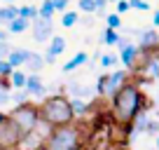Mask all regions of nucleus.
<instances>
[{
  "label": "nucleus",
  "instance_id": "obj_1",
  "mask_svg": "<svg viewBox=\"0 0 159 150\" xmlns=\"http://www.w3.org/2000/svg\"><path fill=\"white\" fill-rule=\"evenodd\" d=\"M112 110L119 124H131L136 113L140 110V89L134 82H124L112 96Z\"/></svg>",
  "mask_w": 159,
  "mask_h": 150
},
{
  "label": "nucleus",
  "instance_id": "obj_2",
  "mask_svg": "<svg viewBox=\"0 0 159 150\" xmlns=\"http://www.w3.org/2000/svg\"><path fill=\"white\" fill-rule=\"evenodd\" d=\"M38 113H40V120L47 122L52 129H54V127L73 124V120H75L73 110H70V101H68V96H63V94L47 96V99L38 105Z\"/></svg>",
  "mask_w": 159,
  "mask_h": 150
},
{
  "label": "nucleus",
  "instance_id": "obj_3",
  "mask_svg": "<svg viewBox=\"0 0 159 150\" xmlns=\"http://www.w3.org/2000/svg\"><path fill=\"white\" fill-rule=\"evenodd\" d=\"M80 148V129L73 124L56 127L45 138L42 150H77Z\"/></svg>",
  "mask_w": 159,
  "mask_h": 150
},
{
  "label": "nucleus",
  "instance_id": "obj_4",
  "mask_svg": "<svg viewBox=\"0 0 159 150\" xmlns=\"http://www.w3.org/2000/svg\"><path fill=\"white\" fill-rule=\"evenodd\" d=\"M7 117L19 127L21 136H24V134H28V131H33V127L38 124V120H40V113H38V105L24 103V105H16Z\"/></svg>",
  "mask_w": 159,
  "mask_h": 150
},
{
  "label": "nucleus",
  "instance_id": "obj_5",
  "mask_svg": "<svg viewBox=\"0 0 159 150\" xmlns=\"http://www.w3.org/2000/svg\"><path fill=\"white\" fill-rule=\"evenodd\" d=\"M21 141V131L10 117L5 115V120L0 122V150H12L16 148Z\"/></svg>",
  "mask_w": 159,
  "mask_h": 150
},
{
  "label": "nucleus",
  "instance_id": "obj_6",
  "mask_svg": "<svg viewBox=\"0 0 159 150\" xmlns=\"http://www.w3.org/2000/svg\"><path fill=\"white\" fill-rule=\"evenodd\" d=\"M54 35V26H52V19H33V40L35 42H47L52 40Z\"/></svg>",
  "mask_w": 159,
  "mask_h": 150
},
{
  "label": "nucleus",
  "instance_id": "obj_7",
  "mask_svg": "<svg viewBox=\"0 0 159 150\" xmlns=\"http://www.w3.org/2000/svg\"><path fill=\"white\" fill-rule=\"evenodd\" d=\"M24 91H26L28 96H45V94H47V87H45V82H42V77H40V75L30 73V75H26Z\"/></svg>",
  "mask_w": 159,
  "mask_h": 150
},
{
  "label": "nucleus",
  "instance_id": "obj_8",
  "mask_svg": "<svg viewBox=\"0 0 159 150\" xmlns=\"http://www.w3.org/2000/svg\"><path fill=\"white\" fill-rule=\"evenodd\" d=\"M157 45H159L157 30L148 28V30L140 33V45H136V47H138V52H154V49H157Z\"/></svg>",
  "mask_w": 159,
  "mask_h": 150
},
{
  "label": "nucleus",
  "instance_id": "obj_9",
  "mask_svg": "<svg viewBox=\"0 0 159 150\" xmlns=\"http://www.w3.org/2000/svg\"><path fill=\"white\" fill-rule=\"evenodd\" d=\"M126 82V73L124 70H115L108 73V87H105V96H115V91Z\"/></svg>",
  "mask_w": 159,
  "mask_h": 150
},
{
  "label": "nucleus",
  "instance_id": "obj_10",
  "mask_svg": "<svg viewBox=\"0 0 159 150\" xmlns=\"http://www.w3.org/2000/svg\"><path fill=\"white\" fill-rule=\"evenodd\" d=\"M68 91L73 94V99H80V101H87L91 94H94V89H91V87H87V85L82 87L80 82H68Z\"/></svg>",
  "mask_w": 159,
  "mask_h": 150
},
{
  "label": "nucleus",
  "instance_id": "obj_11",
  "mask_svg": "<svg viewBox=\"0 0 159 150\" xmlns=\"http://www.w3.org/2000/svg\"><path fill=\"white\" fill-rule=\"evenodd\" d=\"M61 52H66V38H59V35H52L49 47H47V54H45V56H52V59H56V56H59Z\"/></svg>",
  "mask_w": 159,
  "mask_h": 150
},
{
  "label": "nucleus",
  "instance_id": "obj_12",
  "mask_svg": "<svg viewBox=\"0 0 159 150\" xmlns=\"http://www.w3.org/2000/svg\"><path fill=\"white\" fill-rule=\"evenodd\" d=\"M26 56H28V49H12L10 54H7V63H10V68L12 70H16L19 66H24V61H26Z\"/></svg>",
  "mask_w": 159,
  "mask_h": 150
},
{
  "label": "nucleus",
  "instance_id": "obj_13",
  "mask_svg": "<svg viewBox=\"0 0 159 150\" xmlns=\"http://www.w3.org/2000/svg\"><path fill=\"white\" fill-rule=\"evenodd\" d=\"M24 66L30 70V73L38 75L40 70H42V66H45V61H42V54H35V52H28V56H26Z\"/></svg>",
  "mask_w": 159,
  "mask_h": 150
},
{
  "label": "nucleus",
  "instance_id": "obj_14",
  "mask_svg": "<svg viewBox=\"0 0 159 150\" xmlns=\"http://www.w3.org/2000/svg\"><path fill=\"white\" fill-rule=\"evenodd\" d=\"M16 16H19V7L12 2V5H5V7H0V24H10V21H14Z\"/></svg>",
  "mask_w": 159,
  "mask_h": 150
},
{
  "label": "nucleus",
  "instance_id": "obj_15",
  "mask_svg": "<svg viewBox=\"0 0 159 150\" xmlns=\"http://www.w3.org/2000/svg\"><path fill=\"white\" fill-rule=\"evenodd\" d=\"M87 61H89L87 52H77V54H75L70 61H66V63H63V73H70V70L80 68V66H82V63H87Z\"/></svg>",
  "mask_w": 159,
  "mask_h": 150
},
{
  "label": "nucleus",
  "instance_id": "obj_16",
  "mask_svg": "<svg viewBox=\"0 0 159 150\" xmlns=\"http://www.w3.org/2000/svg\"><path fill=\"white\" fill-rule=\"evenodd\" d=\"M119 56H122V63H124L126 68H131V66L136 63V56H138V47L136 45H126Z\"/></svg>",
  "mask_w": 159,
  "mask_h": 150
},
{
  "label": "nucleus",
  "instance_id": "obj_17",
  "mask_svg": "<svg viewBox=\"0 0 159 150\" xmlns=\"http://www.w3.org/2000/svg\"><path fill=\"white\" fill-rule=\"evenodd\" d=\"M70 101V110H73V117H84L87 110H89V103L80 99H68Z\"/></svg>",
  "mask_w": 159,
  "mask_h": 150
},
{
  "label": "nucleus",
  "instance_id": "obj_18",
  "mask_svg": "<svg viewBox=\"0 0 159 150\" xmlns=\"http://www.w3.org/2000/svg\"><path fill=\"white\" fill-rule=\"evenodd\" d=\"M148 120H150L148 113L138 110V113H136V117L131 120V122H134V131H131V134H143V131H145V124H148Z\"/></svg>",
  "mask_w": 159,
  "mask_h": 150
},
{
  "label": "nucleus",
  "instance_id": "obj_19",
  "mask_svg": "<svg viewBox=\"0 0 159 150\" xmlns=\"http://www.w3.org/2000/svg\"><path fill=\"white\" fill-rule=\"evenodd\" d=\"M24 30H28V21L21 19V16H16L14 21L7 24V33H24Z\"/></svg>",
  "mask_w": 159,
  "mask_h": 150
},
{
  "label": "nucleus",
  "instance_id": "obj_20",
  "mask_svg": "<svg viewBox=\"0 0 159 150\" xmlns=\"http://www.w3.org/2000/svg\"><path fill=\"white\" fill-rule=\"evenodd\" d=\"M145 73H148V77H157V75H159V56H154V52H152V56L148 59Z\"/></svg>",
  "mask_w": 159,
  "mask_h": 150
},
{
  "label": "nucleus",
  "instance_id": "obj_21",
  "mask_svg": "<svg viewBox=\"0 0 159 150\" xmlns=\"http://www.w3.org/2000/svg\"><path fill=\"white\" fill-rule=\"evenodd\" d=\"M19 16H21V19H26V21L38 19V7H35V5H24V7H19Z\"/></svg>",
  "mask_w": 159,
  "mask_h": 150
},
{
  "label": "nucleus",
  "instance_id": "obj_22",
  "mask_svg": "<svg viewBox=\"0 0 159 150\" xmlns=\"http://www.w3.org/2000/svg\"><path fill=\"white\" fill-rule=\"evenodd\" d=\"M52 14H54L52 0H42V5L38 7V16H40V19H52Z\"/></svg>",
  "mask_w": 159,
  "mask_h": 150
},
{
  "label": "nucleus",
  "instance_id": "obj_23",
  "mask_svg": "<svg viewBox=\"0 0 159 150\" xmlns=\"http://www.w3.org/2000/svg\"><path fill=\"white\" fill-rule=\"evenodd\" d=\"M12 87H16V89H24V82H26V73L24 70H12Z\"/></svg>",
  "mask_w": 159,
  "mask_h": 150
},
{
  "label": "nucleus",
  "instance_id": "obj_24",
  "mask_svg": "<svg viewBox=\"0 0 159 150\" xmlns=\"http://www.w3.org/2000/svg\"><path fill=\"white\" fill-rule=\"evenodd\" d=\"M77 19H80L77 12H68V10H66V12H63V16H61V24H63L66 28H70V26L77 24Z\"/></svg>",
  "mask_w": 159,
  "mask_h": 150
},
{
  "label": "nucleus",
  "instance_id": "obj_25",
  "mask_svg": "<svg viewBox=\"0 0 159 150\" xmlns=\"http://www.w3.org/2000/svg\"><path fill=\"white\" fill-rule=\"evenodd\" d=\"M10 101H14L16 105H24V103H28V94L24 89H16L14 94H10Z\"/></svg>",
  "mask_w": 159,
  "mask_h": 150
},
{
  "label": "nucleus",
  "instance_id": "obj_26",
  "mask_svg": "<svg viewBox=\"0 0 159 150\" xmlns=\"http://www.w3.org/2000/svg\"><path fill=\"white\" fill-rule=\"evenodd\" d=\"M77 7H80V12H84V14H91V12H96L94 0H77Z\"/></svg>",
  "mask_w": 159,
  "mask_h": 150
},
{
  "label": "nucleus",
  "instance_id": "obj_27",
  "mask_svg": "<svg viewBox=\"0 0 159 150\" xmlns=\"http://www.w3.org/2000/svg\"><path fill=\"white\" fill-rule=\"evenodd\" d=\"M117 40H119L117 30H112V28H105V33H103V42H105V45H117Z\"/></svg>",
  "mask_w": 159,
  "mask_h": 150
},
{
  "label": "nucleus",
  "instance_id": "obj_28",
  "mask_svg": "<svg viewBox=\"0 0 159 150\" xmlns=\"http://www.w3.org/2000/svg\"><path fill=\"white\" fill-rule=\"evenodd\" d=\"M105 87H108V73H103V75H98V82H96V94H101V96H105Z\"/></svg>",
  "mask_w": 159,
  "mask_h": 150
},
{
  "label": "nucleus",
  "instance_id": "obj_29",
  "mask_svg": "<svg viewBox=\"0 0 159 150\" xmlns=\"http://www.w3.org/2000/svg\"><path fill=\"white\" fill-rule=\"evenodd\" d=\"M115 63H119V56L117 54H103V56H101V66H103V68L115 66Z\"/></svg>",
  "mask_w": 159,
  "mask_h": 150
},
{
  "label": "nucleus",
  "instance_id": "obj_30",
  "mask_svg": "<svg viewBox=\"0 0 159 150\" xmlns=\"http://www.w3.org/2000/svg\"><path fill=\"white\" fill-rule=\"evenodd\" d=\"M105 21H108V28H112V30H117L119 26H122L119 14H108V16H105Z\"/></svg>",
  "mask_w": 159,
  "mask_h": 150
},
{
  "label": "nucleus",
  "instance_id": "obj_31",
  "mask_svg": "<svg viewBox=\"0 0 159 150\" xmlns=\"http://www.w3.org/2000/svg\"><path fill=\"white\" fill-rule=\"evenodd\" d=\"M7 103H10V85H2L0 87V108Z\"/></svg>",
  "mask_w": 159,
  "mask_h": 150
},
{
  "label": "nucleus",
  "instance_id": "obj_32",
  "mask_svg": "<svg viewBox=\"0 0 159 150\" xmlns=\"http://www.w3.org/2000/svg\"><path fill=\"white\" fill-rule=\"evenodd\" d=\"M157 131H159L157 120H148V124H145V131H143V134H148V136H157Z\"/></svg>",
  "mask_w": 159,
  "mask_h": 150
},
{
  "label": "nucleus",
  "instance_id": "obj_33",
  "mask_svg": "<svg viewBox=\"0 0 159 150\" xmlns=\"http://www.w3.org/2000/svg\"><path fill=\"white\" fill-rule=\"evenodd\" d=\"M129 10H140V12H145V10H150V5H148V2H143V0H129Z\"/></svg>",
  "mask_w": 159,
  "mask_h": 150
},
{
  "label": "nucleus",
  "instance_id": "obj_34",
  "mask_svg": "<svg viewBox=\"0 0 159 150\" xmlns=\"http://www.w3.org/2000/svg\"><path fill=\"white\" fill-rule=\"evenodd\" d=\"M52 7H54V12H66L68 10V0H52Z\"/></svg>",
  "mask_w": 159,
  "mask_h": 150
},
{
  "label": "nucleus",
  "instance_id": "obj_35",
  "mask_svg": "<svg viewBox=\"0 0 159 150\" xmlns=\"http://www.w3.org/2000/svg\"><path fill=\"white\" fill-rule=\"evenodd\" d=\"M12 52V47H10V42H2L0 40V59H7V54Z\"/></svg>",
  "mask_w": 159,
  "mask_h": 150
},
{
  "label": "nucleus",
  "instance_id": "obj_36",
  "mask_svg": "<svg viewBox=\"0 0 159 150\" xmlns=\"http://www.w3.org/2000/svg\"><path fill=\"white\" fill-rule=\"evenodd\" d=\"M115 5H117V14H124V12L129 10V0H117Z\"/></svg>",
  "mask_w": 159,
  "mask_h": 150
},
{
  "label": "nucleus",
  "instance_id": "obj_37",
  "mask_svg": "<svg viewBox=\"0 0 159 150\" xmlns=\"http://www.w3.org/2000/svg\"><path fill=\"white\" fill-rule=\"evenodd\" d=\"M12 73V68H10V63H7L5 59H0V75H10Z\"/></svg>",
  "mask_w": 159,
  "mask_h": 150
},
{
  "label": "nucleus",
  "instance_id": "obj_38",
  "mask_svg": "<svg viewBox=\"0 0 159 150\" xmlns=\"http://www.w3.org/2000/svg\"><path fill=\"white\" fill-rule=\"evenodd\" d=\"M126 45H131V42H129V40H126V38H119V40H117V47H119V52L124 49V47H126Z\"/></svg>",
  "mask_w": 159,
  "mask_h": 150
},
{
  "label": "nucleus",
  "instance_id": "obj_39",
  "mask_svg": "<svg viewBox=\"0 0 159 150\" xmlns=\"http://www.w3.org/2000/svg\"><path fill=\"white\" fill-rule=\"evenodd\" d=\"M96 10H105V5H108V0H94Z\"/></svg>",
  "mask_w": 159,
  "mask_h": 150
},
{
  "label": "nucleus",
  "instance_id": "obj_40",
  "mask_svg": "<svg viewBox=\"0 0 159 150\" xmlns=\"http://www.w3.org/2000/svg\"><path fill=\"white\" fill-rule=\"evenodd\" d=\"M2 120H5V113H2V110H0V122H2Z\"/></svg>",
  "mask_w": 159,
  "mask_h": 150
},
{
  "label": "nucleus",
  "instance_id": "obj_41",
  "mask_svg": "<svg viewBox=\"0 0 159 150\" xmlns=\"http://www.w3.org/2000/svg\"><path fill=\"white\" fill-rule=\"evenodd\" d=\"M5 2H7V5H12V0H5Z\"/></svg>",
  "mask_w": 159,
  "mask_h": 150
},
{
  "label": "nucleus",
  "instance_id": "obj_42",
  "mask_svg": "<svg viewBox=\"0 0 159 150\" xmlns=\"http://www.w3.org/2000/svg\"><path fill=\"white\" fill-rule=\"evenodd\" d=\"M112 2H117V0H112Z\"/></svg>",
  "mask_w": 159,
  "mask_h": 150
}]
</instances>
